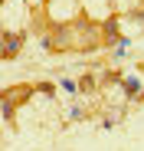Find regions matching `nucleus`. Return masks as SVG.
<instances>
[{
  "mask_svg": "<svg viewBox=\"0 0 144 151\" xmlns=\"http://www.w3.org/2000/svg\"><path fill=\"white\" fill-rule=\"evenodd\" d=\"M95 86H98V79H95L92 72H82V76H79V99L95 95ZM85 102H88V99H85Z\"/></svg>",
  "mask_w": 144,
  "mask_h": 151,
  "instance_id": "obj_3",
  "label": "nucleus"
},
{
  "mask_svg": "<svg viewBox=\"0 0 144 151\" xmlns=\"http://www.w3.org/2000/svg\"><path fill=\"white\" fill-rule=\"evenodd\" d=\"M23 46V33H4V59H13Z\"/></svg>",
  "mask_w": 144,
  "mask_h": 151,
  "instance_id": "obj_2",
  "label": "nucleus"
},
{
  "mask_svg": "<svg viewBox=\"0 0 144 151\" xmlns=\"http://www.w3.org/2000/svg\"><path fill=\"white\" fill-rule=\"evenodd\" d=\"M59 89H62L66 95H79V82L72 79V76H59Z\"/></svg>",
  "mask_w": 144,
  "mask_h": 151,
  "instance_id": "obj_4",
  "label": "nucleus"
},
{
  "mask_svg": "<svg viewBox=\"0 0 144 151\" xmlns=\"http://www.w3.org/2000/svg\"><path fill=\"white\" fill-rule=\"evenodd\" d=\"M105 36H118V20H108L105 23Z\"/></svg>",
  "mask_w": 144,
  "mask_h": 151,
  "instance_id": "obj_7",
  "label": "nucleus"
},
{
  "mask_svg": "<svg viewBox=\"0 0 144 151\" xmlns=\"http://www.w3.org/2000/svg\"><path fill=\"white\" fill-rule=\"evenodd\" d=\"M85 115H88L85 102H76V105H69V118H72V122H79V118H85Z\"/></svg>",
  "mask_w": 144,
  "mask_h": 151,
  "instance_id": "obj_5",
  "label": "nucleus"
},
{
  "mask_svg": "<svg viewBox=\"0 0 144 151\" xmlns=\"http://www.w3.org/2000/svg\"><path fill=\"white\" fill-rule=\"evenodd\" d=\"M4 122H13V95H4Z\"/></svg>",
  "mask_w": 144,
  "mask_h": 151,
  "instance_id": "obj_6",
  "label": "nucleus"
},
{
  "mask_svg": "<svg viewBox=\"0 0 144 151\" xmlns=\"http://www.w3.org/2000/svg\"><path fill=\"white\" fill-rule=\"evenodd\" d=\"M121 86H125V95L131 99V102H134L138 95H144V79H141V76H134V72L125 76V82H121Z\"/></svg>",
  "mask_w": 144,
  "mask_h": 151,
  "instance_id": "obj_1",
  "label": "nucleus"
},
{
  "mask_svg": "<svg viewBox=\"0 0 144 151\" xmlns=\"http://www.w3.org/2000/svg\"><path fill=\"white\" fill-rule=\"evenodd\" d=\"M39 92H43V95H49V99H53V95H56V86H49V82H43V86H39Z\"/></svg>",
  "mask_w": 144,
  "mask_h": 151,
  "instance_id": "obj_8",
  "label": "nucleus"
}]
</instances>
